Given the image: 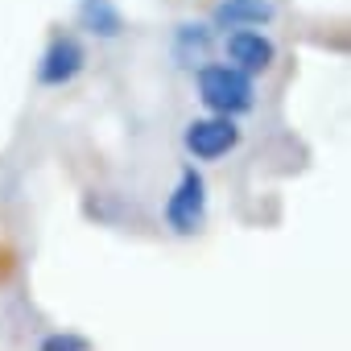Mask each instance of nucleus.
<instances>
[{
	"label": "nucleus",
	"instance_id": "nucleus-6",
	"mask_svg": "<svg viewBox=\"0 0 351 351\" xmlns=\"http://www.w3.org/2000/svg\"><path fill=\"white\" fill-rule=\"evenodd\" d=\"M277 21L273 0H219L211 9V25L232 34V29H269Z\"/></svg>",
	"mask_w": 351,
	"mask_h": 351
},
{
	"label": "nucleus",
	"instance_id": "nucleus-4",
	"mask_svg": "<svg viewBox=\"0 0 351 351\" xmlns=\"http://www.w3.org/2000/svg\"><path fill=\"white\" fill-rule=\"evenodd\" d=\"M87 71V46L75 38V34H54L38 58V87L46 91H58V87H71L79 75Z\"/></svg>",
	"mask_w": 351,
	"mask_h": 351
},
{
	"label": "nucleus",
	"instance_id": "nucleus-1",
	"mask_svg": "<svg viewBox=\"0 0 351 351\" xmlns=\"http://www.w3.org/2000/svg\"><path fill=\"white\" fill-rule=\"evenodd\" d=\"M195 91H199V104L211 112V116H248L256 108V79L228 66V62H203L195 66Z\"/></svg>",
	"mask_w": 351,
	"mask_h": 351
},
{
	"label": "nucleus",
	"instance_id": "nucleus-2",
	"mask_svg": "<svg viewBox=\"0 0 351 351\" xmlns=\"http://www.w3.org/2000/svg\"><path fill=\"white\" fill-rule=\"evenodd\" d=\"M207 207H211V195H207V178L195 161H186L178 169V182L165 195V207H161V219L169 228V236H199L203 223H207Z\"/></svg>",
	"mask_w": 351,
	"mask_h": 351
},
{
	"label": "nucleus",
	"instance_id": "nucleus-5",
	"mask_svg": "<svg viewBox=\"0 0 351 351\" xmlns=\"http://www.w3.org/2000/svg\"><path fill=\"white\" fill-rule=\"evenodd\" d=\"M223 54H228L223 58L228 66L256 79L261 71H269L277 62V42L265 29H232V34H223Z\"/></svg>",
	"mask_w": 351,
	"mask_h": 351
},
{
	"label": "nucleus",
	"instance_id": "nucleus-3",
	"mask_svg": "<svg viewBox=\"0 0 351 351\" xmlns=\"http://www.w3.org/2000/svg\"><path fill=\"white\" fill-rule=\"evenodd\" d=\"M240 136H244V128H240L236 120L207 112V116L186 120V128H182V149H186L191 161H219V157H228V153L240 149Z\"/></svg>",
	"mask_w": 351,
	"mask_h": 351
},
{
	"label": "nucleus",
	"instance_id": "nucleus-7",
	"mask_svg": "<svg viewBox=\"0 0 351 351\" xmlns=\"http://www.w3.org/2000/svg\"><path fill=\"white\" fill-rule=\"evenodd\" d=\"M79 25L83 34H91L95 42H116L124 38V13L116 0H79Z\"/></svg>",
	"mask_w": 351,
	"mask_h": 351
},
{
	"label": "nucleus",
	"instance_id": "nucleus-9",
	"mask_svg": "<svg viewBox=\"0 0 351 351\" xmlns=\"http://www.w3.org/2000/svg\"><path fill=\"white\" fill-rule=\"evenodd\" d=\"M38 351H91V343L83 335H75V330H54V335H46L38 343Z\"/></svg>",
	"mask_w": 351,
	"mask_h": 351
},
{
	"label": "nucleus",
	"instance_id": "nucleus-8",
	"mask_svg": "<svg viewBox=\"0 0 351 351\" xmlns=\"http://www.w3.org/2000/svg\"><path fill=\"white\" fill-rule=\"evenodd\" d=\"M211 46H215V29H211L207 21H182L178 29H173V58H178L182 66H203V62H211V58H207Z\"/></svg>",
	"mask_w": 351,
	"mask_h": 351
}]
</instances>
